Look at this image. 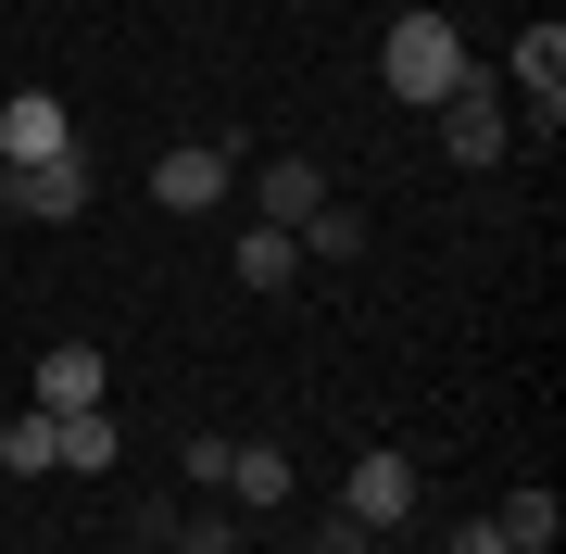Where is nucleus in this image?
<instances>
[{"label":"nucleus","mask_w":566,"mask_h":554,"mask_svg":"<svg viewBox=\"0 0 566 554\" xmlns=\"http://www.w3.org/2000/svg\"><path fill=\"white\" fill-rule=\"evenodd\" d=\"M290 252H303V265H353V252H365V215L353 202H315L303 227H290Z\"/></svg>","instance_id":"obj_11"},{"label":"nucleus","mask_w":566,"mask_h":554,"mask_svg":"<svg viewBox=\"0 0 566 554\" xmlns=\"http://www.w3.org/2000/svg\"><path fill=\"white\" fill-rule=\"evenodd\" d=\"M0 202H13L25 227H76V215H88V151H51V165H13V177H0Z\"/></svg>","instance_id":"obj_2"},{"label":"nucleus","mask_w":566,"mask_h":554,"mask_svg":"<svg viewBox=\"0 0 566 554\" xmlns=\"http://www.w3.org/2000/svg\"><path fill=\"white\" fill-rule=\"evenodd\" d=\"M63 467H88V479L114 467V416H102V404H88V416H63Z\"/></svg>","instance_id":"obj_15"},{"label":"nucleus","mask_w":566,"mask_h":554,"mask_svg":"<svg viewBox=\"0 0 566 554\" xmlns=\"http://www.w3.org/2000/svg\"><path fill=\"white\" fill-rule=\"evenodd\" d=\"M378 76H390V102L441 114L453 88H465V39H453V13H403V25L378 39Z\"/></svg>","instance_id":"obj_1"},{"label":"nucleus","mask_w":566,"mask_h":554,"mask_svg":"<svg viewBox=\"0 0 566 554\" xmlns=\"http://www.w3.org/2000/svg\"><path fill=\"white\" fill-rule=\"evenodd\" d=\"M504 139H516L504 88H491V76H465L453 102H441V151H453V165H504Z\"/></svg>","instance_id":"obj_4"},{"label":"nucleus","mask_w":566,"mask_h":554,"mask_svg":"<svg viewBox=\"0 0 566 554\" xmlns=\"http://www.w3.org/2000/svg\"><path fill=\"white\" fill-rule=\"evenodd\" d=\"M227 189H240V165H227L214 139H177V151L151 165V202H164V215H214Z\"/></svg>","instance_id":"obj_5"},{"label":"nucleus","mask_w":566,"mask_h":554,"mask_svg":"<svg viewBox=\"0 0 566 554\" xmlns=\"http://www.w3.org/2000/svg\"><path fill=\"white\" fill-rule=\"evenodd\" d=\"M340 516H353V530H403V516H416V467H403V453H365V467L340 479Z\"/></svg>","instance_id":"obj_7"},{"label":"nucleus","mask_w":566,"mask_h":554,"mask_svg":"<svg viewBox=\"0 0 566 554\" xmlns=\"http://www.w3.org/2000/svg\"><path fill=\"white\" fill-rule=\"evenodd\" d=\"M0 467H13V479H51V467H63V416H39V404H25L13 429H0Z\"/></svg>","instance_id":"obj_13"},{"label":"nucleus","mask_w":566,"mask_h":554,"mask_svg":"<svg viewBox=\"0 0 566 554\" xmlns=\"http://www.w3.org/2000/svg\"><path fill=\"white\" fill-rule=\"evenodd\" d=\"M214 492H240V504H290V453H277V441H240Z\"/></svg>","instance_id":"obj_12"},{"label":"nucleus","mask_w":566,"mask_h":554,"mask_svg":"<svg viewBox=\"0 0 566 554\" xmlns=\"http://www.w3.org/2000/svg\"><path fill=\"white\" fill-rule=\"evenodd\" d=\"M290 278H303L290 227H252V240H240V290H290Z\"/></svg>","instance_id":"obj_14"},{"label":"nucleus","mask_w":566,"mask_h":554,"mask_svg":"<svg viewBox=\"0 0 566 554\" xmlns=\"http://www.w3.org/2000/svg\"><path fill=\"white\" fill-rule=\"evenodd\" d=\"M453 554H504V530H491V516H479V530H453Z\"/></svg>","instance_id":"obj_18"},{"label":"nucleus","mask_w":566,"mask_h":554,"mask_svg":"<svg viewBox=\"0 0 566 554\" xmlns=\"http://www.w3.org/2000/svg\"><path fill=\"white\" fill-rule=\"evenodd\" d=\"M504 76H516L528 126H542V139H554V126H566V25H554V13H542V25H528V39L504 51Z\"/></svg>","instance_id":"obj_3"},{"label":"nucleus","mask_w":566,"mask_h":554,"mask_svg":"<svg viewBox=\"0 0 566 554\" xmlns=\"http://www.w3.org/2000/svg\"><path fill=\"white\" fill-rule=\"evenodd\" d=\"M491 530H504V554H554V530H566V504H554V479H516V492L491 504Z\"/></svg>","instance_id":"obj_10"},{"label":"nucleus","mask_w":566,"mask_h":554,"mask_svg":"<svg viewBox=\"0 0 566 554\" xmlns=\"http://www.w3.org/2000/svg\"><path fill=\"white\" fill-rule=\"evenodd\" d=\"M164 554H240V530H227V516H177V530H164Z\"/></svg>","instance_id":"obj_16"},{"label":"nucleus","mask_w":566,"mask_h":554,"mask_svg":"<svg viewBox=\"0 0 566 554\" xmlns=\"http://www.w3.org/2000/svg\"><path fill=\"white\" fill-rule=\"evenodd\" d=\"M126 554H164V542H126Z\"/></svg>","instance_id":"obj_19"},{"label":"nucleus","mask_w":566,"mask_h":554,"mask_svg":"<svg viewBox=\"0 0 566 554\" xmlns=\"http://www.w3.org/2000/svg\"><path fill=\"white\" fill-rule=\"evenodd\" d=\"M315 554H378V530H353V516H327V530H315Z\"/></svg>","instance_id":"obj_17"},{"label":"nucleus","mask_w":566,"mask_h":554,"mask_svg":"<svg viewBox=\"0 0 566 554\" xmlns=\"http://www.w3.org/2000/svg\"><path fill=\"white\" fill-rule=\"evenodd\" d=\"M102 390H114V366H102L88 341H51V353H39V416H88Z\"/></svg>","instance_id":"obj_8"},{"label":"nucleus","mask_w":566,"mask_h":554,"mask_svg":"<svg viewBox=\"0 0 566 554\" xmlns=\"http://www.w3.org/2000/svg\"><path fill=\"white\" fill-rule=\"evenodd\" d=\"M327 202V165H303V151H277V165L252 177V227H303Z\"/></svg>","instance_id":"obj_9"},{"label":"nucleus","mask_w":566,"mask_h":554,"mask_svg":"<svg viewBox=\"0 0 566 554\" xmlns=\"http://www.w3.org/2000/svg\"><path fill=\"white\" fill-rule=\"evenodd\" d=\"M51 151H76V114H63L51 88H13V102H0V177H13V165H51Z\"/></svg>","instance_id":"obj_6"}]
</instances>
